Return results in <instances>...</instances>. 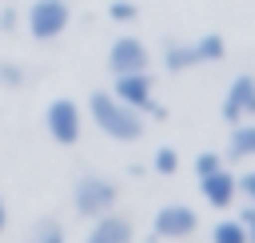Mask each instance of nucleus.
<instances>
[{
  "instance_id": "1",
  "label": "nucleus",
  "mask_w": 255,
  "mask_h": 243,
  "mask_svg": "<svg viewBox=\"0 0 255 243\" xmlns=\"http://www.w3.org/2000/svg\"><path fill=\"white\" fill-rule=\"evenodd\" d=\"M88 112H92L96 127H100L108 139H116V143H135V139H143V131H147L143 112L128 108L124 100H116V96L104 92V88H96V92L88 96Z\"/></svg>"
},
{
  "instance_id": "2",
  "label": "nucleus",
  "mask_w": 255,
  "mask_h": 243,
  "mask_svg": "<svg viewBox=\"0 0 255 243\" xmlns=\"http://www.w3.org/2000/svg\"><path fill=\"white\" fill-rule=\"evenodd\" d=\"M116 199H120V187H116L108 175H100V171H84V175L76 179V187H72V207H76V215H84V219H96V215L112 211Z\"/></svg>"
},
{
  "instance_id": "3",
  "label": "nucleus",
  "mask_w": 255,
  "mask_h": 243,
  "mask_svg": "<svg viewBox=\"0 0 255 243\" xmlns=\"http://www.w3.org/2000/svg\"><path fill=\"white\" fill-rule=\"evenodd\" d=\"M68 24H72V8H68V0H32V8L24 12V28H28V36L40 40V44L64 36Z\"/></svg>"
},
{
  "instance_id": "4",
  "label": "nucleus",
  "mask_w": 255,
  "mask_h": 243,
  "mask_svg": "<svg viewBox=\"0 0 255 243\" xmlns=\"http://www.w3.org/2000/svg\"><path fill=\"white\" fill-rule=\"evenodd\" d=\"M44 127H48V135H52L60 147H72V143L80 139V131H84L80 104L68 100V96H56V100L48 104V112H44Z\"/></svg>"
},
{
  "instance_id": "5",
  "label": "nucleus",
  "mask_w": 255,
  "mask_h": 243,
  "mask_svg": "<svg viewBox=\"0 0 255 243\" xmlns=\"http://www.w3.org/2000/svg\"><path fill=\"white\" fill-rule=\"evenodd\" d=\"M219 120L223 123H243V120H255V76L243 72L227 84L223 92V104H219Z\"/></svg>"
},
{
  "instance_id": "6",
  "label": "nucleus",
  "mask_w": 255,
  "mask_h": 243,
  "mask_svg": "<svg viewBox=\"0 0 255 243\" xmlns=\"http://www.w3.org/2000/svg\"><path fill=\"white\" fill-rule=\"evenodd\" d=\"M195 227H199V215L187 203H163L151 215V235L155 239H187Z\"/></svg>"
},
{
  "instance_id": "7",
  "label": "nucleus",
  "mask_w": 255,
  "mask_h": 243,
  "mask_svg": "<svg viewBox=\"0 0 255 243\" xmlns=\"http://www.w3.org/2000/svg\"><path fill=\"white\" fill-rule=\"evenodd\" d=\"M151 64V52L139 36H116L112 48H108V68L112 76H124V72H147Z\"/></svg>"
},
{
  "instance_id": "8",
  "label": "nucleus",
  "mask_w": 255,
  "mask_h": 243,
  "mask_svg": "<svg viewBox=\"0 0 255 243\" xmlns=\"http://www.w3.org/2000/svg\"><path fill=\"white\" fill-rule=\"evenodd\" d=\"M112 96L124 100V104L135 108V112H147L151 100H155V96H151V76H147V72H124V76H116Z\"/></svg>"
},
{
  "instance_id": "9",
  "label": "nucleus",
  "mask_w": 255,
  "mask_h": 243,
  "mask_svg": "<svg viewBox=\"0 0 255 243\" xmlns=\"http://www.w3.org/2000/svg\"><path fill=\"white\" fill-rule=\"evenodd\" d=\"M84 243H135V227H131L128 215H120V211H104V215L92 219V231H88Z\"/></svg>"
},
{
  "instance_id": "10",
  "label": "nucleus",
  "mask_w": 255,
  "mask_h": 243,
  "mask_svg": "<svg viewBox=\"0 0 255 243\" xmlns=\"http://www.w3.org/2000/svg\"><path fill=\"white\" fill-rule=\"evenodd\" d=\"M199 195L207 199V207H215V211H227L231 203H235V175L227 171V167H219V171H211V175H203L199 179Z\"/></svg>"
},
{
  "instance_id": "11",
  "label": "nucleus",
  "mask_w": 255,
  "mask_h": 243,
  "mask_svg": "<svg viewBox=\"0 0 255 243\" xmlns=\"http://www.w3.org/2000/svg\"><path fill=\"white\" fill-rule=\"evenodd\" d=\"M227 155L231 159H255V120L231 123V139H227Z\"/></svg>"
},
{
  "instance_id": "12",
  "label": "nucleus",
  "mask_w": 255,
  "mask_h": 243,
  "mask_svg": "<svg viewBox=\"0 0 255 243\" xmlns=\"http://www.w3.org/2000/svg\"><path fill=\"white\" fill-rule=\"evenodd\" d=\"M195 64H199L195 44H183V40H167L163 44V68L167 72H183V68H195Z\"/></svg>"
},
{
  "instance_id": "13",
  "label": "nucleus",
  "mask_w": 255,
  "mask_h": 243,
  "mask_svg": "<svg viewBox=\"0 0 255 243\" xmlns=\"http://www.w3.org/2000/svg\"><path fill=\"white\" fill-rule=\"evenodd\" d=\"M24 243H64V227H60V219H52V215L36 219V223L28 227V235H24Z\"/></svg>"
},
{
  "instance_id": "14",
  "label": "nucleus",
  "mask_w": 255,
  "mask_h": 243,
  "mask_svg": "<svg viewBox=\"0 0 255 243\" xmlns=\"http://www.w3.org/2000/svg\"><path fill=\"white\" fill-rule=\"evenodd\" d=\"M195 52H199V64H215V60L227 56V44H223L219 32H207L203 40H195Z\"/></svg>"
},
{
  "instance_id": "15",
  "label": "nucleus",
  "mask_w": 255,
  "mask_h": 243,
  "mask_svg": "<svg viewBox=\"0 0 255 243\" xmlns=\"http://www.w3.org/2000/svg\"><path fill=\"white\" fill-rule=\"evenodd\" d=\"M211 243H247V231L239 219H219L211 227Z\"/></svg>"
},
{
  "instance_id": "16",
  "label": "nucleus",
  "mask_w": 255,
  "mask_h": 243,
  "mask_svg": "<svg viewBox=\"0 0 255 243\" xmlns=\"http://www.w3.org/2000/svg\"><path fill=\"white\" fill-rule=\"evenodd\" d=\"M151 167H155L159 175H175V171H179V155H175V147H155Z\"/></svg>"
},
{
  "instance_id": "17",
  "label": "nucleus",
  "mask_w": 255,
  "mask_h": 243,
  "mask_svg": "<svg viewBox=\"0 0 255 243\" xmlns=\"http://www.w3.org/2000/svg\"><path fill=\"white\" fill-rule=\"evenodd\" d=\"M219 167H227L219 151H199V155L191 159V171H195L199 179H203V175H211V171H219Z\"/></svg>"
},
{
  "instance_id": "18",
  "label": "nucleus",
  "mask_w": 255,
  "mask_h": 243,
  "mask_svg": "<svg viewBox=\"0 0 255 243\" xmlns=\"http://www.w3.org/2000/svg\"><path fill=\"white\" fill-rule=\"evenodd\" d=\"M108 16H112L116 24H131V20L139 16V8H135L131 0H112V4H108Z\"/></svg>"
},
{
  "instance_id": "19",
  "label": "nucleus",
  "mask_w": 255,
  "mask_h": 243,
  "mask_svg": "<svg viewBox=\"0 0 255 243\" xmlns=\"http://www.w3.org/2000/svg\"><path fill=\"white\" fill-rule=\"evenodd\" d=\"M0 84L4 88H24V68L12 60H0Z\"/></svg>"
},
{
  "instance_id": "20",
  "label": "nucleus",
  "mask_w": 255,
  "mask_h": 243,
  "mask_svg": "<svg viewBox=\"0 0 255 243\" xmlns=\"http://www.w3.org/2000/svg\"><path fill=\"white\" fill-rule=\"evenodd\" d=\"M235 191H239L247 203H255V171H243V175H235Z\"/></svg>"
},
{
  "instance_id": "21",
  "label": "nucleus",
  "mask_w": 255,
  "mask_h": 243,
  "mask_svg": "<svg viewBox=\"0 0 255 243\" xmlns=\"http://www.w3.org/2000/svg\"><path fill=\"white\" fill-rule=\"evenodd\" d=\"M235 219L243 223V231H247V243H255V203H247V207H243Z\"/></svg>"
},
{
  "instance_id": "22",
  "label": "nucleus",
  "mask_w": 255,
  "mask_h": 243,
  "mask_svg": "<svg viewBox=\"0 0 255 243\" xmlns=\"http://www.w3.org/2000/svg\"><path fill=\"white\" fill-rule=\"evenodd\" d=\"M16 24H20V16H16V8H4V12H0V28H4V32H12Z\"/></svg>"
},
{
  "instance_id": "23",
  "label": "nucleus",
  "mask_w": 255,
  "mask_h": 243,
  "mask_svg": "<svg viewBox=\"0 0 255 243\" xmlns=\"http://www.w3.org/2000/svg\"><path fill=\"white\" fill-rule=\"evenodd\" d=\"M4 227H8V203H4V195H0V235H4Z\"/></svg>"
}]
</instances>
